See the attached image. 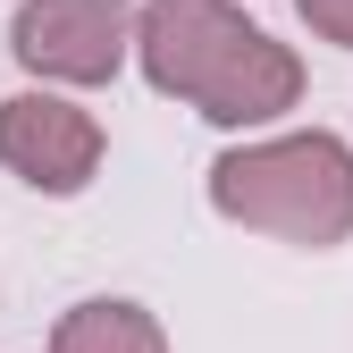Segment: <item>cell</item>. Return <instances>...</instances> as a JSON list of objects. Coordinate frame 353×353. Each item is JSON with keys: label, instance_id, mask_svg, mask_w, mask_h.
I'll return each instance as SVG.
<instances>
[{"label": "cell", "instance_id": "1", "mask_svg": "<svg viewBox=\"0 0 353 353\" xmlns=\"http://www.w3.org/2000/svg\"><path fill=\"white\" fill-rule=\"evenodd\" d=\"M210 210L244 236L336 252L353 244V143L336 126H294V135H244L210 160Z\"/></svg>", "mask_w": 353, "mask_h": 353}, {"label": "cell", "instance_id": "2", "mask_svg": "<svg viewBox=\"0 0 353 353\" xmlns=\"http://www.w3.org/2000/svg\"><path fill=\"white\" fill-rule=\"evenodd\" d=\"M9 59L42 93H93L135 59V0H17Z\"/></svg>", "mask_w": 353, "mask_h": 353}, {"label": "cell", "instance_id": "3", "mask_svg": "<svg viewBox=\"0 0 353 353\" xmlns=\"http://www.w3.org/2000/svg\"><path fill=\"white\" fill-rule=\"evenodd\" d=\"M101 160H110V135H101V118L84 110L76 93H42V84H26V93L0 101V168H9L26 194L76 202L101 176Z\"/></svg>", "mask_w": 353, "mask_h": 353}, {"label": "cell", "instance_id": "4", "mask_svg": "<svg viewBox=\"0 0 353 353\" xmlns=\"http://www.w3.org/2000/svg\"><path fill=\"white\" fill-rule=\"evenodd\" d=\"M244 34H252V17L236 0H143L135 9V68L152 93L194 110L202 84L244 51Z\"/></svg>", "mask_w": 353, "mask_h": 353}, {"label": "cell", "instance_id": "5", "mask_svg": "<svg viewBox=\"0 0 353 353\" xmlns=\"http://www.w3.org/2000/svg\"><path fill=\"white\" fill-rule=\"evenodd\" d=\"M294 101H303V59L286 51L278 34H261V26H252V34H244V51L202 84L194 118H210L219 135H261V126H278Z\"/></svg>", "mask_w": 353, "mask_h": 353}, {"label": "cell", "instance_id": "6", "mask_svg": "<svg viewBox=\"0 0 353 353\" xmlns=\"http://www.w3.org/2000/svg\"><path fill=\"white\" fill-rule=\"evenodd\" d=\"M51 353H168V328L135 294H84V303L59 312Z\"/></svg>", "mask_w": 353, "mask_h": 353}, {"label": "cell", "instance_id": "7", "mask_svg": "<svg viewBox=\"0 0 353 353\" xmlns=\"http://www.w3.org/2000/svg\"><path fill=\"white\" fill-rule=\"evenodd\" d=\"M294 17L312 26L328 51H353V0H294Z\"/></svg>", "mask_w": 353, "mask_h": 353}]
</instances>
